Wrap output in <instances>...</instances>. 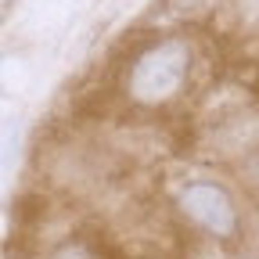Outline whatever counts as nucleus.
I'll return each mask as SVG.
<instances>
[{"instance_id":"nucleus-1","label":"nucleus","mask_w":259,"mask_h":259,"mask_svg":"<svg viewBox=\"0 0 259 259\" xmlns=\"http://www.w3.org/2000/svg\"><path fill=\"white\" fill-rule=\"evenodd\" d=\"M191 69V47L184 40H162L148 47L130 69V97L137 105H162L184 87Z\"/></svg>"},{"instance_id":"nucleus-2","label":"nucleus","mask_w":259,"mask_h":259,"mask_svg":"<svg viewBox=\"0 0 259 259\" xmlns=\"http://www.w3.org/2000/svg\"><path fill=\"white\" fill-rule=\"evenodd\" d=\"M180 209L191 223H198L202 231H209L212 238H223L231 241L238 238V212H234V202L220 184H209V180H198V184H187L180 191Z\"/></svg>"},{"instance_id":"nucleus-3","label":"nucleus","mask_w":259,"mask_h":259,"mask_svg":"<svg viewBox=\"0 0 259 259\" xmlns=\"http://www.w3.org/2000/svg\"><path fill=\"white\" fill-rule=\"evenodd\" d=\"M51 259H105V252L101 248H90V245H83V241H72V245H61V248H54L51 252Z\"/></svg>"}]
</instances>
